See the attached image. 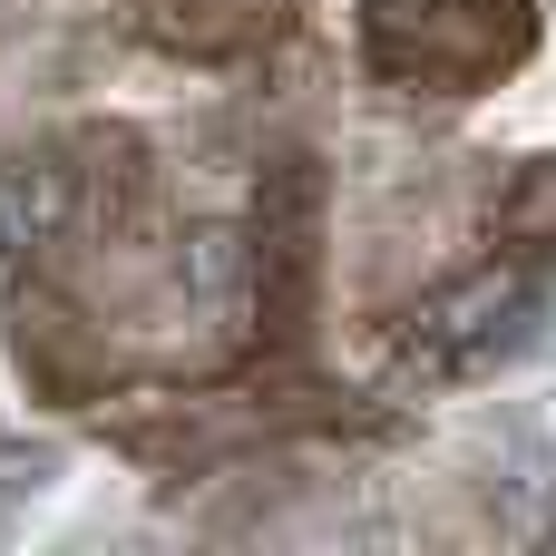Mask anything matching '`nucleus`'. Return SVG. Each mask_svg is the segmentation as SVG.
Returning a JSON list of instances; mask_svg holds the SVG:
<instances>
[{
	"label": "nucleus",
	"mask_w": 556,
	"mask_h": 556,
	"mask_svg": "<svg viewBox=\"0 0 556 556\" xmlns=\"http://www.w3.org/2000/svg\"><path fill=\"white\" fill-rule=\"evenodd\" d=\"M176 274H186L195 303H235V293L254 283V235H244V225H195L186 254H176Z\"/></svg>",
	"instance_id": "3"
},
{
	"label": "nucleus",
	"mask_w": 556,
	"mask_h": 556,
	"mask_svg": "<svg viewBox=\"0 0 556 556\" xmlns=\"http://www.w3.org/2000/svg\"><path fill=\"white\" fill-rule=\"evenodd\" d=\"M538 39L528 0H362V49L391 88L459 98L489 68H518Z\"/></svg>",
	"instance_id": "1"
},
{
	"label": "nucleus",
	"mask_w": 556,
	"mask_h": 556,
	"mask_svg": "<svg viewBox=\"0 0 556 556\" xmlns=\"http://www.w3.org/2000/svg\"><path fill=\"white\" fill-rule=\"evenodd\" d=\"M498 235L508 254H556V156L518 166V186L498 195Z\"/></svg>",
	"instance_id": "4"
},
{
	"label": "nucleus",
	"mask_w": 556,
	"mask_h": 556,
	"mask_svg": "<svg viewBox=\"0 0 556 556\" xmlns=\"http://www.w3.org/2000/svg\"><path fill=\"white\" fill-rule=\"evenodd\" d=\"M49 469H59V450L10 440V450H0V498H10V508H20V498H39V489H49Z\"/></svg>",
	"instance_id": "5"
},
{
	"label": "nucleus",
	"mask_w": 556,
	"mask_h": 556,
	"mask_svg": "<svg viewBox=\"0 0 556 556\" xmlns=\"http://www.w3.org/2000/svg\"><path fill=\"white\" fill-rule=\"evenodd\" d=\"M547 313L538 274L518 264H489V274H459L450 293H430L410 313V371L440 381V371H479V362H508L528 342V323Z\"/></svg>",
	"instance_id": "2"
}]
</instances>
